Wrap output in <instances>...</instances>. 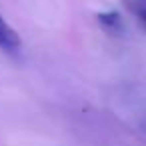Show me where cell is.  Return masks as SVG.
I'll list each match as a JSON object with an SVG mask.
<instances>
[{
  "instance_id": "cell-1",
  "label": "cell",
  "mask_w": 146,
  "mask_h": 146,
  "mask_svg": "<svg viewBox=\"0 0 146 146\" xmlns=\"http://www.w3.org/2000/svg\"><path fill=\"white\" fill-rule=\"evenodd\" d=\"M20 46H22L20 34L12 26H8L6 20L2 18V14H0V48L12 52V50H18Z\"/></svg>"
},
{
  "instance_id": "cell-2",
  "label": "cell",
  "mask_w": 146,
  "mask_h": 146,
  "mask_svg": "<svg viewBox=\"0 0 146 146\" xmlns=\"http://www.w3.org/2000/svg\"><path fill=\"white\" fill-rule=\"evenodd\" d=\"M98 24L108 32V34H120L124 30V22H122V16L116 12V10H108V12H100L96 16Z\"/></svg>"
},
{
  "instance_id": "cell-3",
  "label": "cell",
  "mask_w": 146,
  "mask_h": 146,
  "mask_svg": "<svg viewBox=\"0 0 146 146\" xmlns=\"http://www.w3.org/2000/svg\"><path fill=\"white\" fill-rule=\"evenodd\" d=\"M122 2L128 8V12L136 18V22L142 26V30L146 32V0H122Z\"/></svg>"
}]
</instances>
